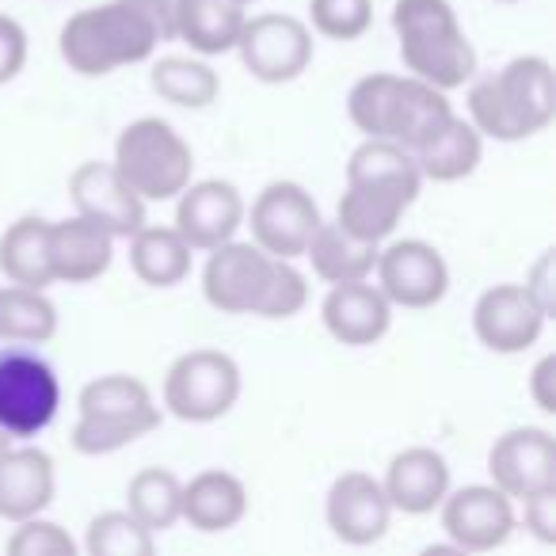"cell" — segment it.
Returning <instances> with one entry per match:
<instances>
[{"label":"cell","mask_w":556,"mask_h":556,"mask_svg":"<svg viewBox=\"0 0 556 556\" xmlns=\"http://www.w3.org/2000/svg\"><path fill=\"white\" fill-rule=\"evenodd\" d=\"M172 39V0H108L65 20L58 50L62 62L80 77H108L123 65L149 62L156 47Z\"/></svg>","instance_id":"6da1fadb"},{"label":"cell","mask_w":556,"mask_h":556,"mask_svg":"<svg viewBox=\"0 0 556 556\" xmlns=\"http://www.w3.org/2000/svg\"><path fill=\"white\" fill-rule=\"evenodd\" d=\"M202 294L225 317L290 320L309 302V282L294 260H278L255 240H225L206 260Z\"/></svg>","instance_id":"7a4b0ae2"},{"label":"cell","mask_w":556,"mask_h":556,"mask_svg":"<svg viewBox=\"0 0 556 556\" xmlns=\"http://www.w3.org/2000/svg\"><path fill=\"white\" fill-rule=\"evenodd\" d=\"M469 123L480 138L530 141L545 134L556 118V77L553 65L538 54L507 62L503 70L469 80Z\"/></svg>","instance_id":"3957f363"},{"label":"cell","mask_w":556,"mask_h":556,"mask_svg":"<svg viewBox=\"0 0 556 556\" xmlns=\"http://www.w3.org/2000/svg\"><path fill=\"white\" fill-rule=\"evenodd\" d=\"M348 115L366 138H386L416 153L454 118L446 92L419 77L370 73L348 96Z\"/></svg>","instance_id":"277c9868"},{"label":"cell","mask_w":556,"mask_h":556,"mask_svg":"<svg viewBox=\"0 0 556 556\" xmlns=\"http://www.w3.org/2000/svg\"><path fill=\"white\" fill-rule=\"evenodd\" d=\"M393 31L401 42V62L412 77L454 92L477 77V50L457 24L450 0H396Z\"/></svg>","instance_id":"5b68a950"},{"label":"cell","mask_w":556,"mask_h":556,"mask_svg":"<svg viewBox=\"0 0 556 556\" xmlns=\"http://www.w3.org/2000/svg\"><path fill=\"white\" fill-rule=\"evenodd\" d=\"M80 419L73 427V450L85 457H103L134 446L161 427V408L153 404L146 381L130 374H108L80 389Z\"/></svg>","instance_id":"8992f818"},{"label":"cell","mask_w":556,"mask_h":556,"mask_svg":"<svg viewBox=\"0 0 556 556\" xmlns=\"http://www.w3.org/2000/svg\"><path fill=\"white\" fill-rule=\"evenodd\" d=\"M111 164L146 202H168L191 184L194 153L164 118H138L118 134Z\"/></svg>","instance_id":"52a82bcc"},{"label":"cell","mask_w":556,"mask_h":556,"mask_svg":"<svg viewBox=\"0 0 556 556\" xmlns=\"http://www.w3.org/2000/svg\"><path fill=\"white\" fill-rule=\"evenodd\" d=\"M62 408L58 370L35 343L0 348V431L9 439H39Z\"/></svg>","instance_id":"ba28073f"},{"label":"cell","mask_w":556,"mask_h":556,"mask_svg":"<svg viewBox=\"0 0 556 556\" xmlns=\"http://www.w3.org/2000/svg\"><path fill=\"white\" fill-rule=\"evenodd\" d=\"M240 386V366L225 351H187L164 378V408L184 424H214L237 408Z\"/></svg>","instance_id":"9c48e42d"},{"label":"cell","mask_w":556,"mask_h":556,"mask_svg":"<svg viewBox=\"0 0 556 556\" xmlns=\"http://www.w3.org/2000/svg\"><path fill=\"white\" fill-rule=\"evenodd\" d=\"M244 62V70L263 85H290L313 62V31L298 16L267 12L252 16L240 27V39L232 47Z\"/></svg>","instance_id":"30bf717a"},{"label":"cell","mask_w":556,"mask_h":556,"mask_svg":"<svg viewBox=\"0 0 556 556\" xmlns=\"http://www.w3.org/2000/svg\"><path fill=\"white\" fill-rule=\"evenodd\" d=\"M244 217L252 225L255 244L278 260H302L313 229L325 222L317 199L294 179H278V184L263 187L252 210H244Z\"/></svg>","instance_id":"8fae6325"},{"label":"cell","mask_w":556,"mask_h":556,"mask_svg":"<svg viewBox=\"0 0 556 556\" xmlns=\"http://www.w3.org/2000/svg\"><path fill=\"white\" fill-rule=\"evenodd\" d=\"M378 290L389 305L401 309H431L446 298L450 267L442 252L427 240H393L378 252Z\"/></svg>","instance_id":"7c38bea8"},{"label":"cell","mask_w":556,"mask_h":556,"mask_svg":"<svg viewBox=\"0 0 556 556\" xmlns=\"http://www.w3.org/2000/svg\"><path fill=\"white\" fill-rule=\"evenodd\" d=\"M442 507V530L462 553H492L507 545L515 533V503L495 484H469L446 492Z\"/></svg>","instance_id":"4fadbf2b"},{"label":"cell","mask_w":556,"mask_h":556,"mask_svg":"<svg viewBox=\"0 0 556 556\" xmlns=\"http://www.w3.org/2000/svg\"><path fill=\"white\" fill-rule=\"evenodd\" d=\"M488 477L510 500L556 488V439L545 427H510L488 450Z\"/></svg>","instance_id":"5bb4252c"},{"label":"cell","mask_w":556,"mask_h":556,"mask_svg":"<svg viewBox=\"0 0 556 556\" xmlns=\"http://www.w3.org/2000/svg\"><path fill=\"white\" fill-rule=\"evenodd\" d=\"M545 313L518 282L488 287L472 305V332L492 355H522L545 332Z\"/></svg>","instance_id":"9a60e30c"},{"label":"cell","mask_w":556,"mask_h":556,"mask_svg":"<svg viewBox=\"0 0 556 556\" xmlns=\"http://www.w3.org/2000/svg\"><path fill=\"white\" fill-rule=\"evenodd\" d=\"M325 518H328V530H332L343 545L366 548L389 533L393 503H389L378 477H370V472H363V469H351V472H343V477H336L332 488H328Z\"/></svg>","instance_id":"2e32d148"},{"label":"cell","mask_w":556,"mask_h":556,"mask_svg":"<svg viewBox=\"0 0 556 556\" xmlns=\"http://www.w3.org/2000/svg\"><path fill=\"white\" fill-rule=\"evenodd\" d=\"M70 199L80 217L108 229L111 237H126L146 225V199L115 172V164L85 161L70 176Z\"/></svg>","instance_id":"e0dca14e"},{"label":"cell","mask_w":556,"mask_h":556,"mask_svg":"<svg viewBox=\"0 0 556 556\" xmlns=\"http://www.w3.org/2000/svg\"><path fill=\"white\" fill-rule=\"evenodd\" d=\"M176 232L191 252H214L217 244L237 237L244 225V199L229 179H202L187 184L176 194Z\"/></svg>","instance_id":"ac0fdd59"},{"label":"cell","mask_w":556,"mask_h":556,"mask_svg":"<svg viewBox=\"0 0 556 556\" xmlns=\"http://www.w3.org/2000/svg\"><path fill=\"white\" fill-rule=\"evenodd\" d=\"M320 320L328 336L343 348H374L393 325V305L378 287H370V278H355V282H336L328 290Z\"/></svg>","instance_id":"d6986e66"},{"label":"cell","mask_w":556,"mask_h":556,"mask_svg":"<svg viewBox=\"0 0 556 556\" xmlns=\"http://www.w3.org/2000/svg\"><path fill=\"white\" fill-rule=\"evenodd\" d=\"M58 472L54 457L39 446H9L0 450V518L24 522L54 503Z\"/></svg>","instance_id":"ffe728a7"},{"label":"cell","mask_w":556,"mask_h":556,"mask_svg":"<svg viewBox=\"0 0 556 556\" xmlns=\"http://www.w3.org/2000/svg\"><path fill=\"white\" fill-rule=\"evenodd\" d=\"M47 244L54 282H70V287L96 282L100 275H108L111 260H115V237L80 214L65 217V222H50Z\"/></svg>","instance_id":"44dd1931"},{"label":"cell","mask_w":556,"mask_h":556,"mask_svg":"<svg viewBox=\"0 0 556 556\" xmlns=\"http://www.w3.org/2000/svg\"><path fill=\"white\" fill-rule=\"evenodd\" d=\"M381 488H386L393 510H401V515H431L450 492V465L439 450L408 446L389 462Z\"/></svg>","instance_id":"7402d4cb"},{"label":"cell","mask_w":556,"mask_h":556,"mask_svg":"<svg viewBox=\"0 0 556 556\" xmlns=\"http://www.w3.org/2000/svg\"><path fill=\"white\" fill-rule=\"evenodd\" d=\"M348 187H363V191L386 194L401 206H412L419 199L424 176H419L416 156L404 146L386 138H366L348 161Z\"/></svg>","instance_id":"603a6c76"},{"label":"cell","mask_w":556,"mask_h":556,"mask_svg":"<svg viewBox=\"0 0 556 556\" xmlns=\"http://www.w3.org/2000/svg\"><path fill=\"white\" fill-rule=\"evenodd\" d=\"M248 515V488L225 469H202L184 484V510L179 518L199 533H225Z\"/></svg>","instance_id":"cb8c5ba5"},{"label":"cell","mask_w":556,"mask_h":556,"mask_svg":"<svg viewBox=\"0 0 556 556\" xmlns=\"http://www.w3.org/2000/svg\"><path fill=\"white\" fill-rule=\"evenodd\" d=\"M172 16L176 39H184L194 54L217 58L237 47L248 12L237 0H172Z\"/></svg>","instance_id":"d4e9b609"},{"label":"cell","mask_w":556,"mask_h":556,"mask_svg":"<svg viewBox=\"0 0 556 556\" xmlns=\"http://www.w3.org/2000/svg\"><path fill=\"white\" fill-rule=\"evenodd\" d=\"M381 244L358 240L343 229L340 222H320L313 229L309 244H305V260L313 263V275L328 287L336 282H355V278H370L378 267Z\"/></svg>","instance_id":"484cf974"},{"label":"cell","mask_w":556,"mask_h":556,"mask_svg":"<svg viewBox=\"0 0 556 556\" xmlns=\"http://www.w3.org/2000/svg\"><path fill=\"white\" fill-rule=\"evenodd\" d=\"M419 176L434 179V184H457V179H469L480 168V156H484V138L469 118L454 115L439 134H434L427 146H419L416 153Z\"/></svg>","instance_id":"4316f807"},{"label":"cell","mask_w":556,"mask_h":556,"mask_svg":"<svg viewBox=\"0 0 556 556\" xmlns=\"http://www.w3.org/2000/svg\"><path fill=\"white\" fill-rule=\"evenodd\" d=\"M130 267L146 287L172 290L191 275V248L176 225H141L130 237Z\"/></svg>","instance_id":"83f0119b"},{"label":"cell","mask_w":556,"mask_h":556,"mask_svg":"<svg viewBox=\"0 0 556 556\" xmlns=\"http://www.w3.org/2000/svg\"><path fill=\"white\" fill-rule=\"evenodd\" d=\"M50 222L42 217H20L16 225L4 229L0 237V270L12 287L47 290L54 287V270H50V244H47Z\"/></svg>","instance_id":"f1b7e54d"},{"label":"cell","mask_w":556,"mask_h":556,"mask_svg":"<svg viewBox=\"0 0 556 556\" xmlns=\"http://www.w3.org/2000/svg\"><path fill=\"white\" fill-rule=\"evenodd\" d=\"M58 332V309L47 290L0 287V343H50Z\"/></svg>","instance_id":"f546056e"},{"label":"cell","mask_w":556,"mask_h":556,"mask_svg":"<svg viewBox=\"0 0 556 556\" xmlns=\"http://www.w3.org/2000/svg\"><path fill=\"white\" fill-rule=\"evenodd\" d=\"M126 510L146 530H172L179 522V510H184V480L172 469H156V465L141 469L138 477H130V488H126Z\"/></svg>","instance_id":"4dcf8cb0"},{"label":"cell","mask_w":556,"mask_h":556,"mask_svg":"<svg viewBox=\"0 0 556 556\" xmlns=\"http://www.w3.org/2000/svg\"><path fill=\"white\" fill-rule=\"evenodd\" d=\"M149 85L164 103H176V108L187 111L210 108L222 92L217 73L206 62H194V58H161L149 73Z\"/></svg>","instance_id":"1f68e13d"},{"label":"cell","mask_w":556,"mask_h":556,"mask_svg":"<svg viewBox=\"0 0 556 556\" xmlns=\"http://www.w3.org/2000/svg\"><path fill=\"white\" fill-rule=\"evenodd\" d=\"M156 548V533L146 530L130 510H103L88 522L85 553L92 556H149Z\"/></svg>","instance_id":"d6a6232c"},{"label":"cell","mask_w":556,"mask_h":556,"mask_svg":"<svg viewBox=\"0 0 556 556\" xmlns=\"http://www.w3.org/2000/svg\"><path fill=\"white\" fill-rule=\"evenodd\" d=\"M309 16L317 35L332 42H355L370 31L374 0H309Z\"/></svg>","instance_id":"836d02e7"},{"label":"cell","mask_w":556,"mask_h":556,"mask_svg":"<svg viewBox=\"0 0 556 556\" xmlns=\"http://www.w3.org/2000/svg\"><path fill=\"white\" fill-rule=\"evenodd\" d=\"M9 553L12 556H73L77 553V541L58 522H47V518L35 515V518L16 522V530H12V538H9Z\"/></svg>","instance_id":"e575fe53"},{"label":"cell","mask_w":556,"mask_h":556,"mask_svg":"<svg viewBox=\"0 0 556 556\" xmlns=\"http://www.w3.org/2000/svg\"><path fill=\"white\" fill-rule=\"evenodd\" d=\"M522 526L530 530V538H538L541 545H556V488L526 495Z\"/></svg>","instance_id":"d590c367"},{"label":"cell","mask_w":556,"mask_h":556,"mask_svg":"<svg viewBox=\"0 0 556 556\" xmlns=\"http://www.w3.org/2000/svg\"><path fill=\"white\" fill-rule=\"evenodd\" d=\"M27 65V31L12 16H0V85H9Z\"/></svg>","instance_id":"8d00e7d4"},{"label":"cell","mask_w":556,"mask_h":556,"mask_svg":"<svg viewBox=\"0 0 556 556\" xmlns=\"http://www.w3.org/2000/svg\"><path fill=\"white\" fill-rule=\"evenodd\" d=\"M526 294L533 298V302L541 305V313L545 317H553L556 309V270H553V252H541L538 263H533L530 270H526Z\"/></svg>","instance_id":"74e56055"},{"label":"cell","mask_w":556,"mask_h":556,"mask_svg":"<svg viewBox=\"0 0 556 556\" xmlns=\"http://www.w3.org/2000/svg\"><path fill=\"white\" fill-rule=\"evenodd\" d=\"M530 396L545 416L556 412V355H545L530 374Z\"/></svg>","instance_id":"f35d334b"},{"label":"cell","mask_w":556,"mask_h":556,"mask_svg":"<svg viewBox=\"0 0 556 556\" xmlns=\"http://www.w3.org/2000/svg\"><path fill=\"white\" fill-rule=\"evenodd\" d=\"M9 446H12V439L4 431H0V450H9Z\"/></svg>","instance_id":"ab89813d"},{"label":"cell","mask_w":556,"mask_h":556,"mask_svg":"<svg viewBox=\"0 0 556 556\" xmlns=\"http://www.w3.org/2000/svg\"><path fill=\"white\" fill-rule=\"evenodd\" d=\"M237 4H244V9H248V4H255V0H237Z\"/></svg>","instance_id":"60d3db41"},{"label":"cell","mask_w":556,"mask_h":556,"mask_svg":"<svg viewBox=\"0 0 556 556\" xmlns=\"http://www.w3.org/2000/svg\"><path fill=\"white\" fill-rule=\"evenodd\" d=\"M500 4H518V0H500Z\"/></svg>","instance_id":"b9f144b4"}]
</instances>
